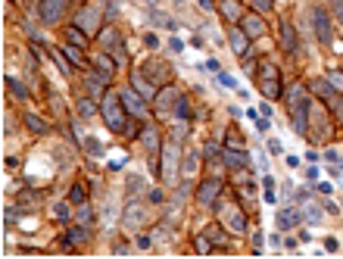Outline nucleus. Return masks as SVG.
I'll use <instances>...</instances> for the list:
<instances>
[{
  "instance_id": "nucleus-52",
  "label": "nucleus",
  "mask_w": 343,
  "mask_h": 259,
  "mask_svg": "<svg viewBox=\"0 0 343 259\" xmlns=\"http://www.w3.org/2000/svg\"><path fill=\"white\" fill-rule=\"evenodd\" d=\"M153 234H156V240H159V244H162V240H166V237H172V231H169L166 225H159V228H156Z\"/></svg>"
},
{
  "instance_id": "nucleus-22",
  "label": "nucleus",
  "mask_w": 343,
  "mask_h": 259,
  "mask_svg": "<svg viewBox=\"0 0 343 259\" xmlns=\"http://www.w3.org/2000/svg\"><path fill=\"white\" fill-rule=\"evenodd\" d=\"M281 47L290 53V57H300V38H297V28H290L287 22H281Z\"/></svg>"
},
{
  "instance_id": "nucleus-38",
  "label": "nucleus",
  "mask_w": 343,
  "mask_h": 259,
  "mask_svg": "<svg viewBox=\"0 0 343 259\" xmlns=\"http://www.w3.org/2000/svg\"><path fill=\"white\" fill-rule=\"evenodd\" d=\"M53 60H57V66H60L63 75H72V66L66 63V53H63V50H53Z\"/></svg>"
},
{
  "instance_id": "nucleus-27",
  "label": "nucleus",
  "mask_w": 343,
  "mask_h": 259,
  "mask_svg": "<svg viewBox=\"0 0 343 259\" xmlns=\"http://www.w3.org/2000/svg\"><path fill=\"white\" fill-rule=\"evenodd\" d=\"M197 169H200V153H197V150H187V156H184V162H181V175H184V178H193Z\"/></svg>"
},
{
  "instance_id": "nucleus-42",
  "label": "nucleus",
  "mask_w": 343,
  "mask_h": 259,
  "mask_svg": "<svg viewBox=\"0 0 343 259\" xmlns=\"http://www.w3.org/2000/svg\"><path fill=\"white\" fill-rule=\"evenodd\" d=\"M125 138H140V125H137V119H128L125 122V132H122Z\"/></svg>"
},
{
  "instance_id": "nucleus-33",
  "label": "nucleus",
  "mask_w": 343,
  "mask_h": 259,
  "mask_svg": "<svg viewBox=\"0 0 343 259\" xmlns=\"http://www.w3.org/2000/svg\"><path fill=\"white\" fill-rule=\"evenodd\" d=\"M7 88H10V94H13V97H19V100H25V97H28V91H25V84H22L19 78H13V75L7 78Z\"/></svg>"
},
{
  "instance_id": "nucleus-5",
  "label": "nucleus",
  "mask_w": 343,
  "mask_h": 259,
  "mask_svg": "<svg viewBox=\"0 0 343 259\" xmlns=\"http://www.w3.org/2000/svg\"><path fill=\"white\" fill-rule=\"evenodd\" d=\"M259 88H262V94H265L268 100L281 97V75H278V69L268 63V60L259 66Z\"/></svg>"
},
{
  "instance_id": "nucleus-56",
  "label": "nucleus",
  "mask_w": 343,
  "mask_h": 259,
  "mask_svg": "<svg viewBox=\"0 0 343 259\" xmlns=\"http://www.w3.org/2000/svg\"><path fill=\"white\" fill-rule=\"evenodd\" d=\"M147 197H150V203H162V191H150Z\"/></svg>"
},
{
  "instance_id": "nucleus-23",
  "label": "nucleus",
  "mask_w": 343,
  "mask_h": 259,
  "mask_svg": "<svg viewBox=\"0 0 343 259\" xmlns=\"http://www.w3.org/2000/svg\"><path fill=\"white\" fill-rule=\"evenodd\" d=\"M222 16L228 22H240L243 19V7L237 4V0H222Z\"/></svg>"
},
{
  "instance_id": "nucleus-26",
  "label": "nucleus",
  "mask_w": 343,
  "mask_h": 259,
  "mask_svg": "<svg viewBox=\"0 0 343 259\" xmlns=\"http://www.w3.org/2000/svg\"><path fill=\"white\" fill-rule=\"evenodd\" d=\"M222 159L231 165V169H240V165H247V162H250V156H247V153L231 150V147H225V150H222Z\"/></svg>"
},
{
  "instance_id": "nucleus-17",
  "label": "nucleus",
  "mask_w": 343,
  "mask_h": 259,
  "mask_svg": "<svg viewBox=\"0 0 343 259\" xmlns=\"http://www.w3.org/2000/svg\"><path fill=\"white\" fill-rule=\"evenodd\" d=\"M309 128H315V132H309V138H315V141H328L331 138V122L324 119L321 106H318V113H309Z\"/></svg>"
},
{
  "instance_id": "nucleus-4",
  "label": "nucleus",
  "mask_w": 343,
  "mask_h": 259,
  "mask_svg": "<svg viewBox=\"0 0 343 259\" xmlns=\"http://www.w3.org/2000/svg\"><path fill=\"white\" fill-rule=\"evenodd\" d=\"M100 22H103V10L97 0H91V4H84L78 13H75V25L84 28L87 34H97L100 31Z\"/></svg>"
},
{
  "instance_id": "nucleus-43",
  "label": "nucleus",
  "mask_w": 343,
  "mask_h": 259,
  "mask_svg": "<svg viewBox=\"0 0 343 259\" xmlns=\"http://www.w3.org/2000/svg\"><path fill=\"white\" fill-rule=\"evenodd\" d=\"M84 150H87V153H94V156H100V153H103V144L94 141V138H84Z\"/></svg>"
},
{
  "instance_id": "nucleus-44",
  "label": "nucleus",
  "mask_w": 343,
  "mask_h": 259,
  "mask_svg": "<svg viewBox=\"0 0 343 259\" xmlns=\"http://www.w3.org/2000/svg\"><path fill=\"white\" fill-rule=\"evenodd\" d=\"M209 244H212V240H209L206 234H197V237H193V247H197V250H200V253H209V250H212Z\"/></svg>"
},
{
  "instance_id": "nucleus-39",
  "label": "nucleus",
  "mask_w": 343,
  "mask_h": 259,
  "mask_svg": "<svg viewBox=\"0 0 343 259\" xmlns=\"http://www.w3.org/2000/svg\"><path fill=\"white\" fill-rule=\"evenodd\" d=\"M69 200H72V203H78V206H81V203L87 200V191H84V184H75V188H72V194H69Z\"/></svg>"
},
{
  "instance_id": "nucleus-24",
  "label": "nucleus",
  "mask_w": 343,
  "mask_h": 259,
  "mask_svg": "<svg viewBox=\"0 0 343 259\" xmlns=\"http://www.w3.org/2000/svg\"><path fill=\"white\" fill-rule=\"evenodd\" d=\"M94 66H97V72H100V75H106V78H110L113 81V72H116V60H110V57H106V53H97V57H94Z\"/></svg>"
},
{
  "instance_id": "nucleus-10",
  "label": "nucleus",
  "mask_w": 343,
  "mask_h": 259,
  "mask_svg": "<svg viewBox=\"0 0 343 259\" xmlns=\"http://www.w3.org/2000/svg\"><path fill=\"white\" fill-rule=\"evenodd\" d=\"M143 75H147V78L159 88V84H169L172 69H169L166 63H162V60H147V63H143Z\"/></svg>"
},
{
  "instance_id": "nucleus-7",
  "label": "nucleus",
  "mask_w": 343,
  "mask_h": 259,
  "mask_svg": "<svg viewBox=\"0 0 343 259\" xmlns=\"http://www.w3.org/2000/svg\"><path fill=\"white\" fill-rule=\"evenodd\" d=\"M309 16H312V28H315V38H318L321 44H331V41H334V28H331V19H328V13H324L321 7H312V10H309Z\"/></svg>"
},
{
  "instance_id": "nucleus-37",
  "label": "nucleus",
  "mask_w": 343,
  "mask_h": 259,
  "mask_svg": "<svg viewBox=\"0 0 343 259\" xmlns=\"http://www.w3.org/2000/svg\"><path fill=\"white\" fill-rule=\"evenodd\" d=\"M324 78L331 81V88H334V91H343V72H340V69H331Z\"/></svg>"
},
{
  "instance_id": "nucleus-60",
  "label": "nucleus",
  "mask_w": 343,
  "mask_h": 259,
  "mask_svg": "<svg viewBox=\"0 0 343 259\" xmlns=\"http://www.w3.org/2000/svg\"><path fill=\"white\" fill-rule=\"evenodd\" d=\"M110 4H122V0H110Z\"/></svg>"
},
{
  "instance_id": "nucleus-28",
  "label": "nucleus",
  "mask_w": 343,
  "mask_h": 259,
  "mask_svg": "<svg viewBox=\"0 0 343 259\" xmlns=\"http://www.w3.org/2000/svg\"><path fill=\"white\" fill-rule=\"evenodd\" d=\"M25 128H28L31 135H47L50 132V125L41 116H34V113H25Z\"/></svg>"
},
{
  "instance_id": "nucleus-58",
  "label": "nucleus",
  "mask_w": 343,
  "mask_h": 259,
  "mask_svg": "<svg viewBox=\"0 0 343 259\" xmlns=\"http://www.w3.org/2000/svg\"><path fill=\"white\" fill-rule=\"evenodd\" d=\"M334 4V10H337V16H343V0H331Z\"/></svg>"
},
{
  "instance_id": "nucleus-9",
  "label": "nucleus",
  "mask_w": 343,
  "mask_h": 259,
  "mask_svg": "<svg viewBox=\"0 0 343 259\" xmlns=\"http://www.w3.org/2000/svg\"><path fill=\"white\" fill-rule=\"evenodd\" d=\"M219 194H222V178H209V181L200 184V191H197V203H200L203 209H212Z\"/></svg>"
},
{
  "instance_id": "nucleus-40",
  "label": "nucleus",
  "mask_w": 343,
  "mask_h": 259,
  "mask_svg": "<svg viewBox=\"0 0 343 259\" xmlns=\"http://www.w3.org/2000/svg\"><path fill=\"white\" fill-rule=\"evenodd\" d=\"M175 116H178V119H190V103H187V97H181V100H178V106H175Z\"/></svg>"
},
{
  "instance_id": "nucleus-47",
  "label": "nucleus",
  "mask_w": 343,
  "mask_h": 259,
  "mask_svg": "<svg viewBox=\"0 0 343 259\" xmlns=\"http://www.w3.org/2000/svg\"><path fill=\"white\" fill-rule=\"evenodd\" d=\"M78 222H81V225H91V222H94V212L87 209L84 203H81V212H78Z\"/></svg>"
},
{
  "instance_id": "nucleus-3",
  "label": "nucleus",
  "mask_w": 343,
  "mask_h": 259,
  "mask_svg": "<svg viewBox=\"0 0 343 259\" xmlns=\"http://www.w3.org/2000/svg\"><path fill=\"white\" fill-rule=\"evenodd\" d=\"M178 141H169L166 147H162V153H159V178L169 184V188H175V181H178V175H181V159H178Z\"/></svg>"
},
{
  "instance_id": "nucleus-6",
  "label": "nucleus",
  "mask_w": 343,
  "mask_h": 259,
  "mask_svg": "<svg viewBox=\"0 0 343 259\" xmlns=\"http://www.w3.org/2000/svg\"><path fill=\"white\" fill-rule=\"evenodd\" d=\"M69 10V0H41L38 4V19L44 25H57Z\"/></svg>"
},
{
  "instance_id": "nucleus-14",
  "label": "nucleus",
  "mask_w": 343,
  "mask_h": 259,
  "mask_svg": "<svg viewBox=\"0 0 343 259\" xmlns=\"http://www.w3.org/2000/svg\"><path fill=\"white\" fill-rule=\"evenodd\" d=\"M143 147H147V153H150V162L159 169V153H162V144H159V128L156 125H147L143 128Z\"/></svg>"
},
{
  "instance_id": "nucleus-25",
  "label": "nucleus",
  "mask_w": 343,
  "mask_h": 259,
  "mask_svg": "<svg viewBox=\"0 0 343 259\" xmlns=\"http://www.w3.org/2000/svg\"><path fill=\"white\" fill-rule=\"evenodd\" d=\"M87 237H91V234H87V228H84V225H75V228H69V231H66V237H63V247H72V244H84Z\"/></svg>"
},
{
  "instance_id": "nucleus-32",
  "label": "nucleus",
  "mask_w": 343,
  "mask_h": 259,
  "mask_svg": "<svg viewBox=\"0 0 343 259\" xmlns=\"http://www.w3.org/2000/svg\"><path fill=\"white\" fill-rule=\"evenodd\" d=\"M78 113H81V119H91L94 113H100V100H94V97H84V100L78 103Z\"/></svg>"
},
{
  "instance_id": "nucleus-59",
  "label": "nucleus",
  "mask_w": 343,
  "mask_h": 259,
  "mask_svg": "<svg viewBox=\"0 0 343 259\" xmlns=\"http://www.w3.org/2000/svg\"><path fill=\"white\" fill-rule=\"evenodd\" d=\"M200 7L203 10H212V0H200Z\"/></svg>"
},
{
  "instance_id": "nucleus-31",
  "label": "nucleus",
  "mask_w": 343,
  "mask_h": 259,
  "mask_svg": "<svg viewBox=\"0 0 343 259\" xmlns=\"http://www.w3.org/2000/svg\"><path fill=\"white\" fill-rule=\"evenodd\" d=\"M63 53H66V57H69L72 63H75V66H87V60H84V50H81L78 44H69V41H66Z\"/></svg>"
},
{
  "instance_id": "nucleus-50",
  "label": "nucleus",
  "mask_w": 343,
  "mask_h": 259,
  "mask_svg": "<svg viewBox=\"0 0 343 259\" xmlns=\"http://www.w3.org/2000/svg\"><path fill=\"white\" fill-rule=\"evenodd\" d=\"M253 7H256V13H268L272 10V0H253Z\"/></svg>"
},
{
  "instance_id": "nucleus-29",
  "label": "nucleus",
  "mask_w": 343,
  "mask_h": 259,
  "mask_svg": "<svg viewBox=\"0 0 343 259\" xmlns=\"http://www.w3.org/2000/svg\"><path fill=\"white\" fill-rule=\"evenodd\" d=\"M309 91H312V94H318V97H324V100L334 97V88H331L328 78H315V81H309Z\"/></svg>"
},
{
  "instance_id": "nucleus-20",
  "label": "nucleus",
  "mask_w": 343,
  "mask_h": 259,
  "mask_svg": "<svg viewBox=\"0 0 343 259\" xmlns=\"http://www.w3.org/2000/svg\"><path fill=\"white\" fill-rule=\"evenodd\" d=\"M228 41H231V50L237 53V57H247V50H250V41H253V38H250V34H247L240 25H237V28H231V31H228Z\"/></svg>"
},
{
  "instance_id": "nucleus-19",
  "label": "nucleus",
  "mask_w": 343,
  "mask_h": 259,
  "mask_svg": "<svg viewBox=\"0 0 343 259\" xmlns=\"http://www.w3.org/2000/svg\"><path fill=\"white\" fill-rule=\"evenodd\" d=\"M178 100H181V94H178V91H175V88L169 84L166 91H159V94H156V109H159L162 116H166V113H175Z\"/></svg>"
},
{
  "instance_id": "nucleus-51",
  "label": "nucleus",
  "mask_w": 343,
  "mask_h": 259,
  "mask_svg": "<svg viewBox=\"0 0 343 259\" xmlns=\"http://www.w3.org/2000/svg\"><path fill=\"white\" fill-rule=\"evenodd\" d=\"M137 247H140V250L153 247V237H150V234H137Z\"/></svg>"
},
{
  "instance_id": "nucleus-11",
  "label": "nucleus",
  "mask_w": 343,
  "mask_h": 259,
  "mask_svg": "<svg viewBox=\"0 0 343 259\" xmlns=\"http://www.w3.org/2000/svg\"><path fill=\"white\" fill-rule=\"evenodd\" d=\"M143 219H147V206H143V200L131 197V203H128V209H125V215H122V222H125V228H140V225H143Z\"/></svg>"
},
{
  "instance_id": "nucleus-35",
  "label": "nucleus",
  "mask_w": 343,
  "mask_h": 259,
  "mask_svg": "<svg viewBox=\"0 0 343 259\" xmlns=\"http://www.w3.org/2000/svg\"><path fill=\"white\" fill-rule=\"evenodd\" d=\"M66 41H69V44H78V47H84V28L72 25V28L66 31Z\"/></svg>"
},
{
  "instance_id": "nucleus-48",
  "label": "nucleus",
  "mask_w": 343,
  "mask_h": 259,
  "mask_svg": "<svg viewBox=\"0 0 343 259\" xmlns=\"http://www.w3.org/2000/svg\"><path fill=\"white\" fill-rule=\"evenodd\" d=\"M219 84H225V88H231V91H237V81H234L231 75H225V72H219Z\"/></svg>"
},
{
  "instance_id": "nucleus-30",
  "label": "nucleus",
  "mask_w": 343,
  "mask_h": 259,
  "mask_svg": "<svg viewBox=\"0 0 343 259\" xmlns=\"http://www.w3.org/2000/svg\"><path fill=\"white\" fill-rule=\"evenodd\" d=\"M38 203H41V194H31V191H22V194H19L22 212H34V209H38Z\"/></svg>"
},
{
  "instance_id": "nucleus-55",
  "label": "nucleus",
  "mask_w": 343,
  "mask_h": 259,
  "mask_svg": "<svg viewBox=\"0 0 343 259\" xmlns=\"http://www.w3.org/2000/svg\"><path fill=\"white\" fill-rule=\"evenodd\" d=\"M284 162L290 165V169H300V156H284Z\"/></svg>"
},
{
  "instance_id": "nucleus-49",
  "label": "nucleus",
  "mask_w": 343,
  "mask_h": 259,
  "mask_svg": "<svg viewBox=\"0 0 343 259\" xmlns=\"http://www.w3.org/2000/svg\"><path fill=\"white\" fill-rule=\"evenodd\" d=\"M143 44H147L150 50H156V47H159V38H156L153 31H147V34H143Z\"/></svg>"
},
{
  "instance_id": "nucleus-61",
  "label": "nucleus",
  "mask_w": 343,
  "mask_h": 259,
  "mask_svg": "<svg viewBox=\"0 0 343 259\" xmlns=\"http://www.w3.org/2000/svg\"><path fill=\"white\" fill-rule=\"evenodd\" d=\"M340 19H343V16H340Z\"/></svg>"
},
{
  "instance_id": "nucleus-12",
  "label": "nucleus",
  "mask_w": 343,
  "mask_h": 259,
  "mask_svg": "<svg viewBox=\"0 0 343 259\" xmlns=\"http://www.w3.org/2000/svg\"><path fill=\"white\" fill-rule=\"evenodd\" d=\"M131 88L137 91L143 100H156V94H159V88H156L147 75H143V69H134V72H131Z\"/></svg>"
},
{
  "instance_id": "nucleus-1",
  "label": "nucleus",
  "mask_w": 343,
  "mask_h": 259,
  "mask_svg": "<svg viewBox=\"0 0 343 259\" xmlns=\"http://www.w3.org/2000/svg\"><path fill=\"white\" fill-rule=\"evenodd\" d=\"M287 103H290V122H293V132L309 138V113H312V103H309V94L306 88L297 84L290 94H287Z\"/></svg>"
},
{
  "instance_id": "nucleus-41",
  "label": "nucleus",
  "mask_w": 343,
  "mask_h": 259,
  "mask_svg": "<svg viewBox=\"0 0 343 259\" xmlns=\"http://www.w3.org/2000/svg\"><path fill=\"white\" fill-rule=\"evenodd\" d=\"M222 150H225V147H219L215 141H209V144H206V159H209V162H215V159L222 156Z\"/></svg>"
},
{
  "instance_id": "nucleus-45",
  "label": "nucleus",
  "mask_w": 343,
  "mask_h": 259,
  "mask_svg": "<svg viewBox=\"0 0 343 259\" xmlns=\"http://www.w3.org/2000/svg\"><path fill=\"white\" fill-rule=\"evenodd\" d=\"M309 222H321V209L315 206V203H306V212H303Z\"/></svg>"
},
{
  "instance_id": "nucleus-16",
  "label": "nucleus",
  "mask_w": 343,
  "mask_h": 259,
  "mask_svg": "<svg viewBox=\"0 0 343 259\" xmlns=\"http://www.w3.org/2000/svg\"><path fill=\"white\" fill-rule=\"evenodd\" d=\"M84 88H87V97L103 100V97H106V88H110V78L100 75V72H91V75L84 78Z\"/></svg>"
},
{
  "instance_id": "nucleus-18",
  "label": "nucleus",
  "mask_w": 343,
  "mask_h": 259,
  "mask_svg": "<svg viewBox=\"0 0 343 259\" xmlns=\"http://www.w3.org/2000/svg\"><path fill=\"white\" fill-rule=\"evenodd\" d=\"M247 34H250V38L253 41H256V38H262V34H265V22H262V16L259 13H243V19L237 22Z\"/></svg>"
},
{
  "instance_id": "nucleus-36",
  "label": "nucleus",
  "mask_w": 343,
  "mask_h": 259,
  "mask_svg": "<svg viewBox=\"0 0 343 259\" xmlns=\"http://www.w3.org/2000/svg\"><path fill=\"white\" fill-rule=\"evenodd\" d=\"M203 234L212 240V244H225V228H222V225H209Z\"/></svg>"
},
{
  "instance_id": "nucleus-54",
  "label": "nucleus",
  "mask_w": 343,
  "mask_h": 259,
  "mask_svg": "<svg viewBox=\"0 0 343 259\" xmlns=\"http://www.w3.org/2000/svg\"><path fill=\"white\" fill-rule=\"evenodd\" d=\"M125 159H128V156H125V153H119V159H113V162H110V169H122V165H125Z\"/></svg>"
},
{
  "instance_id": "nucleus-46",
  "label": "nucleus",
  "mask_w": 343,
  "mask_h": 259,
  "mask_svg": "<svg viewBox=\"0 0 343 259\" xmlns=\"http://www.w3.org/2000/svg\"><path fill=\"white\" fill-rule=\"evenodd\" d=\"M69 203H72V200H69ZM69 203H60V206H57V219H60V222L72 219V206H69Z\"/></svg>"
},
{
  "instance_id": "nucleus-15",
  "label": "nucleus",
  "mask_w": 343,
  "mask_h": 259,
  "mask_svg": "<svg viewBox=\"0 0 343 259\" xmlns=\"http://www.w3.org/2000/svg\"><path fill=\"white\" fill-rule=\"evenodd\" d=\"M222 219L228 222V228H231L234 234H243V231H247V215H243L240 206H234V203L222 206Z\"/></svg>"
},
{
  "instance_id": "nucleus-21",
  "label": "nucleus",
  "mask_w": 343,
  "mask_h": 259,
  "mask_svg": "<svg viewBox=\"0 0 343 259\" xmlns=\"http://www.w3.org/2000/svg\"><path fill=\"white\" fill-rule=\"evenodd\" d=\"M303 219H306V215H303V209H297V206H284V209L278 212V228L290 231V228H297V225H300Z\"/></svg>"
},
{
  "instance_id": "nucleus-53",
  "label": "nucleus",
  "mask_w": 343,
  "mask_h": 259,
  "mask_svg": "<svg viewBox=\"0 0 343 259\" xmlns=\"http://www.w3.org/2000/svg\"><path fill=\"white\" fill-rule=\"evenodd\" d=\"M334 116L343 122V97H337V100H334Z\"/></svg>"
},
{
  "instance_id": "nucleus-34",
  "label": "nucleus",
  "mask_w": 343,
  "mask_h": 259,
  "mask_svg": "<svg viewBox=\"0 0 343 259\" xmlns=\"http://www.w3.org/2000/svg\"><path fill=\"white\" fill-rule=\"evenodd\" d=\"M140 191H147V181H143L140 175H131L128 178V197H137Z\"/></svg>"
},
{
  "instance_id": "nucleus-13",
  "label": "nucleus",
  "mask_w": 343,
  "mask_h": 259,
  "mask_svg": "<svg viewBox=\"0 0 343 259\" xmlns=\"http://www.w3.org/2000/svg\"><path fill=\"white\" fill-rule=\"evenodd\" d=\"M122 100H125V109H128L134 119H143V116H147V100H143L134 88H125V91H122Z\"/></svg>"
},
{
  "instance_id": "nucleus-2",
  "label": "nucleus",
  "mask_w": 343,
  "mask_h": 259,
  "mask_svg": "<svg viewBox=\"0 0 343 259\" xmlns=\"http://www.w3.org/2000/svg\"><path fill=\"white\" fill-rule=\"evenodd\" d=\"M100 116L106 122L110 132H125V122H128V109H125V100H122V91H106V97L100 100Z\"/></svg>"
},
{
  "instance_id": "nucleus-8",
  "label": "nucleus",
  "mask_w": 343,
  "mask_h": 259,
  "mask_svg": "<svg viewBox=\"0 0 343 259\" xmlns=\"http://www.w3.org/2000/svg\"><path fill=\"white\" fill-rule=\"evenodd\" d=\"M100 44L113 53V60H116L119 66L128 63V57H125V47H122V38H119V31H116V28H103V31H100Z\"/></svg>"
},
{
  "instance_id": "nucleus-57",
  "label": "nucleus",
  "mask_w": 343,
  "mask_h": 259,
  "mask_svg": "<svg viewBox=\"0 0 343 259\" xmlns=\"http://www.w3.org/2000/svg\"><path fill=\"white\" fill-rule=\"evenodd\" d=\"M259 113H262L265 119H272V106H268V103H262V106H259Z\"/></svg>"
}]
</instances>
